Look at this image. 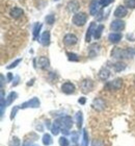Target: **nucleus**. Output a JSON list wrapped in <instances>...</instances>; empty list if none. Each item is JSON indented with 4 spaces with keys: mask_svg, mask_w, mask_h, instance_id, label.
I'll return each instance as SVG.
<instances>
[{
    "mask_svg": "<svg viewBox=\"0 0 135 146\" xmlns=\"http://www.w3.org/2000/svg\"><path fill=\"white\" fill-rule=\"evenodd\" d=\"M56 122L59 124L61 131H69L73 126V119L70 116H63L56 120Z\"/></svg>",
    "mask_w": 135,
    "mask_h": 146,
    "instance_id": "nucleus-1",
    "label": "nucleus"
},
{
    "mask_svg": "<svg viewBox=\"0 0 135 146\" xmlns=\"http://www.w3.org/2000/svg\"><path fill=\"white\" fill-rule=\"evenodd\" d=\"M123 87V79L122 78H115L113 80L107 82L105 84L104 88L108 91H117Z\"/></svg>",
    "mask_w": 135,
    "mask_h": 146,
    "instance_id": "nucleus-2",
    "label": "nucleus"
},
{
    "mask_svg": "<svg viewBox=\"0 0 135 146\" xmlns=\"http://www.w3.org/2000/svg\"><path fill=\"white\" fill-rule=\"evenodd\" d=\"M87 21V15L85 13H76L75 15L73 16L72 22L73 24L76 25V26H83Z\"/></svg>",
    "mask_w": 135,
    "mask_h": 146,
    "instance_id": "nucleus-3",
    "label": "nucleus"
},
{
    "mask_svg": "<svg viewBox=\"0 0 135 146\" xmlns=\"http://www.w3.org/2000/svg\"><path fill=\"white\" fill-rule=\"evenodd\" d=\"M41 106V102H40V99L38 97H33L29 100L25 101L24 104H22L21 106H19L20 109L24 110V109H28V108H31V109H38Z\"/></svg>",
    "mask_w": 135,
    "mask_h": 146,
    "instance_id": "nucleus-4",
    "label": "nucleus"
},
{
    "mask_svg": "<svg viewBox=\"0 0 135 146\" xmlns=\"http://www.w3.org/2000/svg\"><path fill=\"white\" fill-rule=\"evenodd\" d=\"M94 89V82L90 78H85L80 82V90L83 94L90 93Z\"/></svg>",
    "mask_w": 135,
    "mask_h": 146,
    "instance_id": "nucleus-5",
    "label": "nucleus"
},
{
    "mask_svg": "<svg viewBox=\"0 0 135 146\" xmlns=\"http://www.w3.org/2000/svg\"><path fill=\"white\" fill-rule=\"evenodd\" d=\"M75 90H76L75 85L70 82H65V84H63V86H61V91H63V93H65V94H67V95L74 94V93H75Z\"/></svg>",
    "mask_w": 135,
    "mask_h": 146,
    "instance_id": "nucleus-6",
    "label": "nucleus"
},
{
    "mask_svg": "<svg viewBox=\"0 0 135 146\" xmlns=\"http://www.w3.org/2000/svg\"><path fill=\"white\" fill-rule=\"evenodd\" d=\"M93 108L96 111H98V112H101V111H103V110H105L106 108V102L104 101V99H102V98H95L93 101Z\"/></svg>",
    "mask_w": 135,
    "mask_h": 146,
    "instance_id": "nucleus-7",
    "label": "nucleus"
},
{
    "mask_svg": "<svg viewBox=\"0 0 135 146\" xmlns=\"http://www.w3.org/2000/svg\"><path fill=\"white\" fill-rule=\"evenodd\" d=\"M125 25L126 24H125V22L122 19H117V20H113L111 22L110 28L113 31H121L125 28Z\"/></svg>",
    "mask_w": 135,
    "mask_h": 146,
    "instance_id": "nucleus-8",
    "label": "nucleus"
},
{
    "mask_svg": "<svg viewBox=\"0 0 135 146\" xmlns=\"http://www.w3.org/2000/svg\"><path fill=\"white\" fill-rule=\"evenodd\" d=\"M77 42H78V38L74 34H67L66 36H63V43H65L67 46L75 45Z\"/></svg>",
    "mask_w": 135,
    "mask_h": 146,
    "instance_id": "nucleus-9",
    "label": "nucleus"
},
{
    "mask_svg": "<svg viewBox=\"0 0 135 146\" xmlns=\"http://www.w3.org/2000/svg\"><path fill=\"white\" fill-rule=\"evenodd\" d=\"M113 15H114V17H117V19H122L128 15V9H127L126 6L119 5L117 9H115V11H114Z\"/></svg>",
    "mask_w": 135,
    "mask_h": 146,
    "instance_id": "nucleus-10",
    "label": "nucleus"
},
{
    "mask_svg": "<svg viewBox=\"0 0 135 146\" xmlns=\"http://www.w3.org/2000/svg\"><path fill=\"white\" fill-rule=\"evenodd\" d=\"M111 56L113 58H117V60L126 58V56H125V49H122L120 47H114L111 50Z\"/></svg>",
    "mask_w": 135,
    "mask_h": 146,
    "instance_id": "nucleus-11",
    "label": "nucleus"
},
{
    "mask_svg": "<svg viewBox=\"0 0 135 146\" xmlns=\"http://www.w3.org/2000/svg\"><path fill=\"white\" fill-rule=\"evenodd\" d=\"M100 49H101V46L98 43H94L88 47V55L90 58H96L97 55L99 54Z\"/></svg>",
    "mask_w": 135,
    "mask_h": 146,
    "instance_id": "nucleus-12",
    "label": "nucleus"
},
{
    "mask_svg": "<svg viewBox=\"0 0 135 146\" xmlns=\"http://www.w3.org/2000/svg\"><path fill=\"white\" fill-rule=\"evenodd\" d=\"M97 27H98V26H97L96 22H92V23L90 24V26H88V28H87L86 36H85V41H86L87 43L90 42V40H92V36H94Z\"/></svg>",
    "mask_w": 135,
    "mask_h": 146,
    "instance_id": "nucleus-13",
    "label": "nucleus"
},
{
    "mask_svg": "<svg viewBox=\"0 0 135 146\" xmlns=\"http://www.w3.org/2000/svg\"><path fill=\"white\" fill-rule=\"evenodd\" d=\"M100 0H92L90 3V13L92 16H96L99 12Z\"/></svg>",
    "mask_w": 135,
    "mask_h": 146,
    "instance_id": "nucleus-14",
    "label": "nucleus"
},
{
    "mask_svg": "<svg viewBox=\"0 0 135 146\" xmlns=\"http://www.w3.org/2000/svg\"><path fill=\"white\" fill-rule=\"evenodd\" d=\"M50 40H51V35H50V31H46L43 33L42 36H41V44L43 46H49L50 45Z\"/></svg>",
    "mask_w": 135,
    "mask_h": 146,
    "instance_id": "nucleus-15",
    "label": "nucleus"
},
{
    "mask_svg": "<svg viewBox=\"0 0 135 146\" xmlns=\"http://www.w3.org/2000/svg\"><path fill=\"white\" fill-rule=\"evenodd\" d=\"M38 65L41 69H47L50 66V61L46 56H40L39 60H38Z\"/></svg>",
    "mask_w": 135,
    "mask_h": 146,
    "instance_id": "nucleus-16",
    "label": "nucleus"
},
{
    "mask_svg": "<svg viewBox=\"0 0 135 146\" xmlns=\"http://www.w3.org/2000/svg\"><path fill=\"white\" fill-rule=\"evenodd\" d=\"M23 14H24V11L21 7H14V9H11V13H9L11 17L14 19H19L20 17L23 16Z\"/></svg>",
    "mask_w": 135,
    "mask_h": 146,
    "instance_id": "nucleus-17",
    "label": "nucleus"
},
{
    "mask_svg": "<svg viewBox=\"0 0 135 146\" xmlns=\"http://www.w3.org/2000/svg\"><path fill=\"white\" fill-rule=\"evenodd\" d=\"M122 38H123V36H122V34H120V33H111V34L108 36L109 42L112 43V44H117V43L122 40Z\"/></svg>",
    "mask_w": 135,
    "mask_h": 146,
    "instance_id": "nucleus-18",
    "label": "nucleus"
},
{
    "mask_svg": "<svg viewBox=\"0 0 135 146\" xmlns=\"http://www.w3.org/2000/svg\"><path fill=\"white\" fill-rule=\"evenodd\" d=\"M98 75H99V78L101 80H107L109 78V76H110V70L106 67H103L100 69Z\"/></svg>",
    "mask_w": 135,
    "mask_h": 146,
    "instance_id": "nucleus-19",
    "label": "nucleus"
},
{
    "mask_svg": "<svg viewBox=\"0 0 135 146\" xmlns=\"http://www.w3.org/2000/svg\"><path fill=\"white\" fill-rule=\"evenodd\" d=\"M79 2L78 1H76V0H72V1H70L68 3V5H67V9L69 11L70 13H75L77 12L79 9Z\"/></svg>",
    "mask_w": 135,
    "mask_h": 146,
    "instance_id": "nucleus-20",
    "label": "nucleus"
},
{
    "mask_svg": "<svg viewBox=\"0 0 135 146\" xmlns=\"http://www.w3.org/2000/svg\"><path fill=\"white\" fill-rule=\"evenodd\" d=\"M42 23H36L34 26H33V29H32V35H33V39L36 40L39 38V35L41 33V29H42Z\"/></svg>",
    "mask_w": 135,
    "mask_h": 146,
    "instance_id": "nucleus-21",
    "label": "nucleus"
},
{
    "mask_svg": "<svg viewBox=\"0 0 135 146\" xmlns=\"http://www.w3.org/2000/svg\"><path fill=\"white\" fill-rule=\"evenodd\" d=\"M112 67H113V70L115 72H121V71L126 69V64L123 63V62H117V63H114L112 65Z\"/></svg>",
    "mask_w": 135,
    "mask_h": 146,
    "instance_id": "nucleus-22",
    "label": "nucleus"
},
{
    "mask_svg": "<svg viewBox=\"0 0 135 146\" xmlns=\"http://www.w3.org/2000/svg\"><path fill=\"white\" fill-rule=\"evenodd\" d=\"M82 122H83V115H82L81 111H78L76 113V123H77V127L79 129L82 127Z\"/></svg>",
    "mask_w": 135,
    "mask_h": 146,
    "instance_id": "nucleus-23",
    "label": "nucleus"
},
{
    "mask_svg": "<svg viewBox=\"0 0 135 146\" xmlns=\"http://www.w3.org/2000/svg\"><path fill=\"white\" fill-rule=\"evenodd\" d=\"M0 101H1V118L3 117V115H4V109L6 108V99L4 98V92H3V90L1 89V99H0Z\"/></svg>",
    "mask_w": 135,
    "mask_h": 146,
    "instance_id": "nucleus-24",
    "label": "nucleus"
},
{
    "mask_svg": "<svg viewBox=\"0 0 135 146\" xmlns=\"http://www.w3.org/2000/svg\"><path fill=\"white\" fill-rule=\"evenodd\" d=\"M103 31H104V25H103V24L98 25V27H97L96 31H95V34H94V38H95L96 40L100 39V38H101V36H102Z\"/></svg>",
    "mask_w": 135,
    "mask_h": 146,
    "instance_id": "nucleus-25",
    "label": "nucleus"
},
{
    "mask_svg": "<svg viewBox=\"0 0 135 146\" xmlns=\"http://www.w3.org/2000/svg\"><path fill=\"white\" fill-rule=\"evenodd\" d=\"M134 55H135V48H133V47L125 48V56H126V58H132Z\"/></svg>",
    "mask_w": 135,
    "mask_h": 146,
    "instance_id": "nucleus-26",
    "label": "nucleus"
},
{
    "mask_svg": "<svg viewBox=\"0 0 135 146\" xmlns=\"http://www.w3.org/2000/svg\"><path fill=\"white\" fill-rule=\"evenodd\" d=\"M53 143V140H52V137L49 134H45L43 136V144L45 146H49Z\"/></svg>",
    "mask_w": 135,
    "mask_h": 146,
    "instance_id": "nucleus-27",
    "label": "nucleus"
},
{
    "mask_svg": "<svg viewBox=\"0 0 135 146\" xmlns=\"http://www.w3.org/2000/svg\"><path fill=\"white\" fill-rule=\"evenodd\" d=\"M17 97H18V94H17L16 92H11V93L9 94V96H7V98H5V99H6V104H7V106L12 104L13 101L15 100Z\"/></svg>",
    "mask_w": 135,
    "mask_h": 146,
    "instance_id": "nucleus-28",
    "label": "nucleus"
},
{
    "mask_svg": "<svg viewBox=\"0 0 135 146\" xmlns=\"http://www.w3.org/2000/svg\"><path fill=\"white\" fill-rule=\"evenodd\" d=\"M51 131H52V134H53L54 136H57V135L59 134V131H61V128H60L59 124H58L56 121H54V123L52 124Z\"/></svg>",
    "mask_w": 135,
    "mask_h": 146,
    "instance_id": "nucleus-29",
    "label": "nucleus"
},
{
    "mask_svg": "<svg viewBox=\"0 0 135 146\" xmlns=\"http://www.w3.org/2000/svg\"><path fill=\"white\" fill-rule=\"evenodd\" d=\"M67 56L69 58V61L71 62H78L79 61V56L74 52H67Z\"/></svg>",
    "mask_w": 135,
    "mask_h": 146,
    "instance_id": "nucleus-30",
    "label": "nucleus"
},
{
    "mask_svg": "<svg viewBox=\"0 0 135 146\" xmlns=\"http://www.w3.org/2000/svg\"><path fill=\"white\" fill-rule=\"evenodd\" d=\"M81 146H88V134H87V131L85 128L83 129V138H82Z\"/></svg>",
    "mask_w": 135,
    "mask_h": 146,
    "instance_id": "nucleus-31",
    "label": "nucleus"
},
{
    "mask_svg": "<svg viewBox=\"0 0 135 146\" xmlns=\"http://www.w3.org/2000/svg\"><path fill=\"white\" fill-rule=\"evenodd\" d=\"M45 21L47 24L49 25H52L55 22V16L52 15V14H50V15H47L46 16V18H45Z\"/></svg>",
    "mask_w": 135,
    "mask_h": 146,
    "instance_id": "nucleus-32",
    "label": "nucleus"
},
{
    "mask_svg": "<svg viewBox=\"0 0 135 146\" xmlns=\"http://www.w3.org/2000/svg\"><path fill=\"white\" fill-rule=\"evenodd\" d=\"M71 140L74 144H77L78 143V140H79V135L77 131H72V134H71Z\"/></svg>",
    "mask_w": 135,
    "mask_h": 146,
    "instance_id": "nucleus-33",
    "label": "nucleus"
},
{
    "mask_svg": "<svg viewBox=\"0 0 135 146\" xmlns=\"http://www.w3.org/2000/svg\"><path fill=\"white\" fill-rule=\"evenodd\" d=\"M22 62V58H18V60H16L15 62H13V63H11V64L9 65V66H6V69H13V68H16L17 66H18L20 63Z\"/></svg>",
    "mask_w": 135,
    "mask_h": 146,
    "instance_id": "nucleus-34",
    "label": "nucleus"
},
{
    "mask_svg": "<svg viewBox=\"0 0 135 146\" xmlns=\"http://www.w3.org/2000/svg\"><path fill=\"white\" fill-rule=\"evenodd\" d=\"M92 146H106L104 141L101 140V139H95V140L92 141Z\"/></svg>",
    "mask_w": 135,
    "mask_h": 146,
    "instance_id": "nucleus-35",
    "label": "nucleus"
},
{
    "mask_svg": "<svg viewBox=\"0 0 135 146\" xmlns=\"http://www.w3.org/2000/svg\"><path fill=\"white\" fill-rule=\"evenodd\" d=\"M58 143H59V146H69V140L67 139L66 137H60L59 140H58Z\"/></svg>",
    "mask_w": 135,
    "mask_h": 146,
    "instance_id": "nucleus-36",
    "label": "nucleus"
},
{
    "mask_svg": "<svg viewBox=\"0 0 135 146\" xmlns=\"http://www.w3.org/2000/svg\"><path fill=\"white\" fill-rule=\"evenodd\" d=\"M125 5L128 9H135V0H125Z\"/></svg>",
    "mask_w": 135,
    "mask_h": 146,
    "instance_id": "nucleus-37",
    "label": "nucleus"
},
{
    "mask_svg": "<svg viewBox=\"0 0 135 146\" xmlns=\"http://www.w3.org/2000/svg\"><path fill=\"white\" fill-rule=\"evenodd\" d=\"M113 1L114 0H100V5L105 7V6H108L109 4H111Z\"/></svg>",
    "mask_w": 135,
    "mask_h": 146,
    "instance_id": "nucleus-38",
    "label": "nucleus"
},
{
    "mask_svg": "<svg viewBox=\"0 0 135 146\" xmlns=\"http://www.w3.org/2000/svg\"><path fill=\"white\" fill-rule=\"evenodd\" d=\"M20 140H19V138L17 137H14L12 139V142H11V146H20Z\"/></svg>",
    "mask_w": 135,
    "mask_h": 146,
    "instance_id": "nucleus-39",
    "label": "nucleus"
},
{
    "mask_svg": "<svg viewBox=\"0 0 135 146\" xmlns=\"http://www.w3.org/2000/svg\"><path fill=\"white\" fill-rule=\"evenodd\" d=\"M20 109V107H14L12 110V113H11V120H13V119L16 117V114H17V112H18V110Z\"/></svg>",
    "mask_w": 135,
    "mask_h": 146,
    "instance_id": "nucleus-40",
    "label": "nucleus"
},
{
    "mask_svg": "<svg viewBox=\"0 0 135 146\" xmlns=\"http://www.w3.org/2000/svg\"><path fill=\"white\" fill-rule=\"evenodd\" d=\"M19 80H20V77H19V76H16L15 79H14V82H13V87H16V86L18 85Z\"/></svg>",
    "mask_w": 135,
    "mask_h": 146,
    "instance_id": "nucleus-41",
    "label": "nucleus"
},
{
    "mask_svg": "<svg viewBox=\"0 0 135 146\" xmlns=\"http://www.w3.org/2000/svg\"><path fill=\"white\" fill-rule=\"evenodd\" d=\"M78 102L80 104H85V102H86V98H85V97H80L78 99Z\"/></svg>",
    "mask_w": 135,
    "mask_h": 146,
    "instance_id": "nucleus-42",
    "label": "nucleus"
},
{
    "mask_svg": "<svg viewBox=\"0 0 135 146\" xmlns=\"http://www.w3.org/2000/svg\"><path fill=\"white\" fill-rule=\"evenodd\" d=\"M0 78H1V89H2L3 85H4V82H5V79H4V75L1 74V75H0Z\"/></svg>",
    "mask_w": 135,
    "mask_h": 146,
    "instance_id": "nucleus-43",
    "label": "nucleus"
},
{
    "mask_svg": "<svg viewBox=\"0 0 135 146\" xmlns=\"http://www.w3.org/2000/svg\"><path fill=\"white\" fill-rule=\"evenodd\" d=\"M127 39H128V41H131V42H133V41H134V38H133L132 35H131V36H130V35H128V36H127Z\"/></svg>",
    "mask_w": 135,
    "mask_h": 146,
    "instance_id": "nucleus-44",
    "label": "nucleus"
},
{
    "mask_svg": "<svg viewBox=\"0 0 135 146\" xmlns=\"http://www.w3.org/2000/svg\"><path fill=\"white\" fill-rule=\"evenodd\" d=\"M12 79H13V74L12 73H9V74H7V80H9V82H12Z\"/></svg>",
    "mask_w": 135,
    "mask_h": 146,
    "instance_id": "nucleus-45",
    "label": "nucleus"
},
{
    "mask_svg": "<svg viewBox=\"0 0 135 146\" xmlns=\"http://www.w3.org/2000/svg\"><path fill=\"white\" fill-rule=\"evenodd\" d=\"M30 82H28V84H27V86H32L33 82H34V78H33V79H31V80H30Z\"/></svg>",
    "mask_w": 135,
    "mask_h": 146,
    "instance_id": "nucleus-46",
    "label": "nucleus"
},
{
    "mask_svg": "<svg viewBox=\"0 0 135 146\" xmlns=\"http://www.w3.org/2000/svg\"><path fill=\"white\" fill-rule=\"evenodd\" d=\"M49 123H50V121L47 120V121H46V126H47V127H50V124H49Z\"/></svg>",
    "mask_w": 135,
    "mask_h": 146,
    "instance_id": "nucleus-47",
    "label": "nucleus"
},
{
    "mask_svg": "<svg viewBox=\"0 0 135 146\" xmlns=\"http://www.w3.org/2000/svg\"><path fill=\"white\" fill-rule=\"evenodd\" d=\"M30 146H40V145H38V144H32V145H30Z\"/></svg>",
    "mask_w": 135,
    "mask_h": 146,
    "instance_id": "nucleus-48",
    "label": "nucleus"
},
{
    "mask_svg": "<svg viewBox=\"0 0 135 146\" xmlns=\"http://www.w3.org/2000/svg\"><path fill=\"white\" fill-rule=\"evenodd\" d=\"M55 1H58V0H55Z\"/></svg>",
    "mask_w": 135,
    "mask_h": 146,
    "instance_id": "nucleus-49",
    "label": "nucleus"
}]
</instances>
